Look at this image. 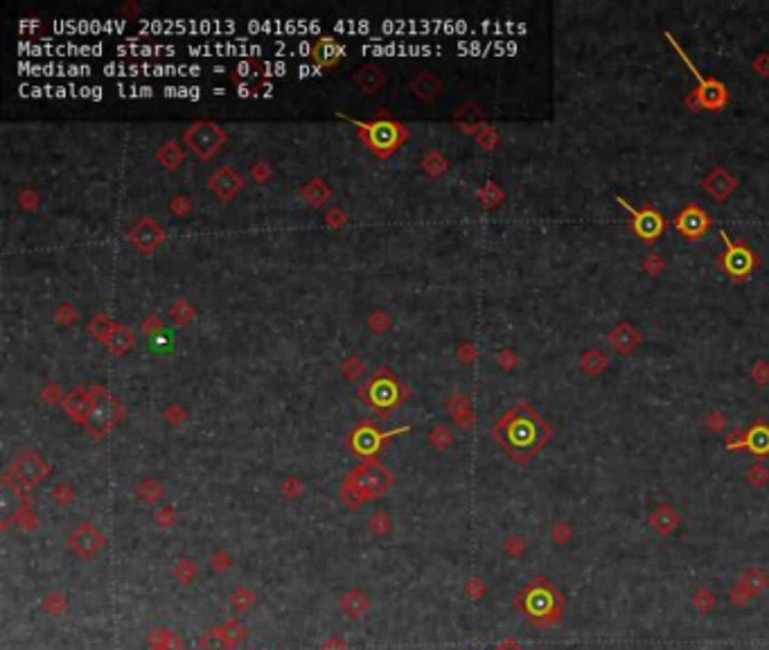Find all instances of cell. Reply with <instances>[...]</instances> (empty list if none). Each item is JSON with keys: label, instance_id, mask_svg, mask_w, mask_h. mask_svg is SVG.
<instances>
[{"label": "cell", "instance_id": "1", "mask_svg": "<svg viewBox=\"0 0 769 650\" xmlns=\"http://www.w3.org/2000/svg\"><path fill=\"white\" fill-rule=\"evenodd\" d=\"M553 436V429L531 404L519 402L501 415L492 427V438L515 463H528L542 452Z\"/></svg>", "mask_w": 769, "mask_h": 650}, {"label": "cell", "instance_id": "2", "mask_svg": "<svg viewBox=\"0 0 769 650\" xmlns=\"http://www.w3.org/2000/svg\"><path fill=\"white\" fill-rule=\"evenodd\" d=\"M515 605L533 626L551 628L558 626L562 619L564 596L551 580H546L544 576H537L515 596Z\"/></svg>", "mask_w": 769, "mask_h": 650}, {"label": "cell", "instance_id": "3", "mask_svg": "<svg viewBox=\"0 0 769 650\" xmlns=\"http://www.w3.org/2000/svg\"><path fill=\"white\" fill-rule=\"evenodd\" d=\"M391 484H393V477L384 466H379V463H364V466H359L346 479L341 497L355 508L359 501L384 495Z\"/></svg>", "mask_w": 769, "mask_h": 650}, {"label": "cell", "instance_id": "4", "mask_svg": "<svg viewBox=\"0 0 769 650\" xmlns=\"http://www.w3.org/2000/svg\"><path fill=\"white\" fill-rule=\"evenodd\" d=\"M665 36H668L670 45H672L674 50H677V54L681 57V61L686 63V68L690 70V75H693L695 79H697V84H699V86H697V93H695L693 100H690L693 104H695V106H702V109H709V111H720L722 106H727V102H729V93H727V88H725V84L718 81L715 77H704L702 72H699L697 68H695V63L690 61L688 54H686V52L681 50V45H679L677 41H674V36H672V34H665Z\"/></svg>", "mask_w": 769, "mask_h": 650}, {"label": "cell", "instance_id": "5", "mask_svg": "<svg viewBox=\"0 0 769 650\" xmlns=\"http://www.w3.org/2000/svg\"><path fill=\"white\" fill-rule=\"evenodd\" d=\"M120 418H122V406L118 404L115 397L102 386L92 388V402L84 418L86 429L95 436V438H102V436H106L113 429Z\"/></svg>", "mask_w": 769, "mask_h": 650}, {"label": "cell", "instance_id": "6", "mask_svg": "<svg viewBox=\"0 0 769 650\" xmlns=\"http://www.w3.org/2000/svg\"><path fill=\"white\" fill-rule=\"evenodd\" d=\"M720 235H722V242H725V253L718 257L720 269L731 278V280H736V283L745 280V278L752 276L756 271V267H758L756 251L749 244L740 242V239L738 242H734L725 230H722Z\"/></svg>", "mask_w": 769, "mask_h": 650}, {"label": "cell", "instance_id": "7", "mask_svg": "<svg viewBox=\"0 0 769 650\" xmlns=\"http://www.w3.org/2000/svg\"><path fill=\"white\" fill-rule=\"evenodd\" d=\"M355 125L361 141L377 156H388L391 152H395L406 138L402 125L391 122V120H370V122H355Z\"/></svg>", "mask_w": 769, "mask_h": 650}, {"label": "cell", "instance_id": "8", "mask_svg": "<svg viewBox=\"0 0 769 650\" xmlns=\"http://www.w3.org/2000/svg\"><path fill=\"white\" fill-rule=\"evenodd\" d=\"M359 393L364 395V400L373 406L375 411L384 413V418H388V413L404 400L400 382H397L391 373H386V370L377 373Z\"/></svg>", "mask_w": 769, "mask_h": 650}, {"label": "cell", "instance_id": "9", "mask_svg": "<svg viewBox=\"0 0 769 650\" xmlns=\"http://www.w3.org/2000/svg\"><path fill=\"white\" fill-rule=\"evenodd\" d=\"M183 143L197 156H201V159H210L226 143V132L219 125L210 122V120H201V122H194L183 134Z\"/></svg>", "mask_w": 769, "mask_h": 650}, {"label": "cell", "instance_id": "10", "mask_svg": "<svg viewBox=\"0 0 769 650\" xmlns=\"http://www.w3.org/2000/svg\"><path fill=\"white\" fill-rule=\"evenodd\" d=\"M616 201H618V206H623L629 212V226H632L634 235L641 239V242L652 244L654 239H659L663 235L665 217L661 215L659 210H654L652 206H645V208L638 210L634 206H629L623 197H616Z\"/></svg>", "mask_w": 769, "mask_h": 650}, {"label": "cell", "instance_id": "11", "mask_svg": "<svg viewBox=\"0 0 769 650\" xmlns=\"http://www.w3.org/2000/svg\"><path fill=\"white\" fill-rule=\"evenodd\" d=\"M7 475L14 479V484L21 486V490H32L36 484H41V479L45 475H48V466L41 461L39 454L27 450L14 459Z\"/></svg>", "mask_w": 769, "mask_h": 650}, {"label": "cell", "instance_id": "12", "mask_svg": "<svg viewBox=\"0 0 769 650\" xmlns=\"http://www.w3.org/2000/svg\"><path fill=\"white\" fill-rule=\"evenodd\" d=\"M711 228V217L697 203H688L677 217H674V230L683 239H702Z\"/></svg>", "mask_w": 769, "mask_h": 650}, {"label": "cell", "instance_id": "13", "mask_svg": "<svg viewBox=\"0 0 769 650\" xmlns=\"http://www.w3.org/2000/svg\"><path fill=\"white\" fill-rule=\"evenodd\" d=\"M400 431H406V427ZM400 431H386L384 434V431H377L373 425H364V427H359V429H355V434L350 436V445L359 457H373V454H377L379 450H382L384 441H388L393 434H400Z\"/></svg>", "mask_w": 769, "mask_h": 650}, {"label": "cell", "instance_id": "14", "mask_svg": "<svg viewBox=\"0 0 769 650\" xmlns=\"http://www.w3.org/2000/svg\"><path fill=\"white\" fill-rule=\"evenodd\" d=\"M129 239H131V244L138 251H143V253H152V251L165 239V233L159 226H156V221L152 217H143L131 230H129Z\"/></svg>", "mask_w": 769, "mask_h": 650}, {"label": "cell", "instance_id": "15", "mask_svg": "<svg viewBox=\"0 0 769 650\" xmlns=\"http://www.w3.org/2000/svg\"><path fill=\"white\" fill-rule=\"evenodd\" d=\"M21 486L18 484H12V477L5 475L3 477V499H0V513H3V526L7 528L9 522H14V519H21V513L25 510L27 501L25 497L21 495V490H18Z\"/></svg>", "mask_w": 769, "mask_h": 650}, {"label": "cell", "instance_id": "16", "mask_svg": "<svg viewBox=\"0 0 769 650\" xmlns=\"http://www.w3.org/2000/svg\"><path fill=\"white\" fill-rule=\"evenodd\" d=\"M343 57H346V45H341L334 36H323L309 50V59L314 61V68L318 70L334 66Z\"/></svg>", "mask_w": 769, "mask_h": 650}, {"label": "cell", "instance_id": "17", "mask_svg": "<svg viewBox=\"0 0 769 650\" xmlns=\"http://www.w3.org/2000/svg\"><path fill=\"white\" fill-rule=\"evenodd\" d=\"M208 185L221 201H230L239 190L244 188V179L233 170V167H219V170L210 176Z\"/></svg>", "mask_w": 769, "mask_h": 650}, {"label": "cell", "instance_id": "18", "mask_svg": "<svg viewBox=\"0 0 769 650\" xmlns=\"http://www.w3.org/2000/svg\"><path fill=\"white\" fill-rule=\"evenodd\" d=\"M68 542H70V549L79 553L81 558H92V555L102 549V544H104V537H102L90 524H81L77 531L70 535Z\"/></svg>", "mask_w": 769, "mask_h": 650}, {"label": "cell", "instance_id": "19", "mask_svg": "<svg viewBox=\"0 0 769 650\" xmlns=\"http://www.w3.org/2000/svg\"><path fill=\"white\" fill-rule=\"evenodd\" d=\"M355 84L361 93L373 95V93H377L386 84V70L382 66H377V63H366L364 68H359L355 72Z\"/></svg>", "mask_w": 769, "mask_h": 650}, {"label": "cell", "instance_id": "20", "mask_svg": "<svg viewBox=\"0 0 769 650\" xmlns=\"http://www.w3.org/2000/svg\"><path fill=\"white\" fill-rule=\"evenodd\" d=\"M411 90H413V95L418 97V100L431 102V100H435V97L440 95L442 81H440L438 75H433L431 70H422L420 75L411 81Z\"/></svg>", "mask_w": 769, "mask_h": 650}, {"label": "cell", "instance_id": "21", "mask_svg": "<svg viewBox=\"0 0 769 650\" xmlns=\"http://www.w3.org/2000/svg\"><path fill=\"white\" fill-rule=\"evenodd\" d=\"M90 402H92V391H86V388H77L75 393L68 395L66 400H63V409H66L70 418H75L77 422L84 425V418L88 413Z\"/></svg>", "mask_w": 769, "mask_h": 650}, {"label": "cell", "instance_id": "22", "mask_svg": "<svg viewBox=\"0 0 769 650\" xmlns=\"http://www.w3.org/2000/svg\"><path fill=\"white\" fill-rule=\"evenodd\" d=\"M745 445L749 447V452L756 454V457H765L769 454V425L758 422L745 436Z\"/></svg>", "mask_w": 769, "mask_h": 650}, {"label": "cell", "instance_id": "23", "mask_svg": "<svg viewBox=\"0 0 769 650\" xmlns=\"http://www.w3.org/2000/svg\"><path fill=\"white\" fill-rule=\"evenodd\" d=\"M704 188H706V192H711L713 197H718V201H725L729 197V192L736 188V181H734V176L718 170L704 181Z\"/></svg>", "mask_w": 769, "mask_h": 650}, {"label": "cell", "instance_id": "24", "mask_svg": "<svg viewBox=\"0 0 769 650\" xmlns=\"http://www.w3.org/2000/svg\"><path fill=\"white\" fill-rule=\"evenodd\" d=\"M104 341H106V348L111 352H115V355H122V352L131 350L133 343H136L133 334L129 330H124V328H120V325H115V323L111 325V330L104 337Z\"/></svg>", "mask_w": 769, "mask_h": 650}, {"label": "cell", "instance_id": "25", "mask_svg": "<svg viewBox=\"0 0 769 650\" xmlns=\"http://www.w3.org/2000/svg\"><path fill=\"white\" fill-rule=\"evenodd\" d=\"M341 608L348 612V617L357 619V617H361L366 612V608H368V596H366L364 592L352 589V592H348L346 596L341 599Z\"/></svg>", "mask_w": 769, "mask_h": 650}, {"label": "cell", "instance_id": "26", "mask_svg": "<svg viewBox=\"0 0 769 650\" xmlns=\"http://www.w3.org/2000/svg\"><path fill=\"white\" fill-rule=\"evenodd\" d=\"M185 159V154L179 145H176L174 141L165 143L159 152H156V161H159L163 167H168V170H174V167H179Z\"/></svg>", "mask_w": 769, "mask_h": 650}, {"label": "cell", "instance_id": "27", "mask_svg": "<svg viewBox=\"0 0 769 650\" xmlns=\"http://www.w3.org/2000/svg\"><path fill=\"white\" fill-rule=\"evenodd\" d=\"M302 197L307 199L311 206H321L323 201H327L330 197V188L321 179H311L307 185L302 188Z\"/></svg>", "mask_w": 769, "mask_h": 650}, {"label": "cell", "instance_id": "28", "mask_svg": "<svg viewBox=\"0 0 769 650\" xmlns=\"http://www.w3.org/2000/svg\"><path fill=\"white\" fill-rule=\"evenodd\" d=\"M199 646H201V650H230V648H233L230 639L224 635V630H221V628L210 630L208 635H203Z\"/></svg>", "mask_w": 769, "mask_h": 650}, {"label": "cell", "instance_id": "29", "mask_svg": "<svg viewBox=\"0 0 769 650\" xmlns=\"http://www.w3.org/2000/svg\"><path fill=\"white\" fill-rule=\"evenodd\" d=\"M152 646L156 650H181L183 642L172 633V630H156L152 635Z\"/></svg>", "mask_w": 769, "mask_h": 650}, {"label": "cell", "instance_id": "30", "mask_svg": "<svg viewBox=\"0 0 769 650\" xmlns=\"http://www.w3.org/2000/svg\"><path fill=\"white\" fill-rule=\"evenodd\" d=\"M634 330L629 328V323H620L618 330L614 332V337H611V341H614V346L618 352H629L634 346H636V337L627 339V334H632Z\"/></svg>", "mask_w": 769, "mask_h": 650}, {"label": "cell", "instance_id": "31", "mask_svg": "<svg viewBox=\"0 0 769 650\" xmlns=\"http://www.w3.org/2000/svg\"><path fill=\"white\" fill-rule=\"evenodd\" d=\"M221 630H224V635L230 639V644H233V646H237V644L246 637V630H244L242 626H239L237 621H228V624H226L224 628H221Z\"/></svg>", "mask_w": 769, "mask_h": 650}, {"label": "cell", "instance_id": "32", "mask_svg": "<svg viewBox=\"0 0 769 650\" xmlns=\"http://www.w3.org/2000/svg\"><path fill=\"white\" fill-rule=\"evenodd\" d=\"M230 601H233V605H235V608H239V610H248V608L253 605L255 596H253V594L248 592V589L239 587V589H235V592H233V599H230Z\"/></svg>", "mask_w": 769, "mask_h": 650}, {"label": "cell", "instance_id": "33", "mask_svg": "<svg viewBox=\"0 0 769 650\" xmlns=\"http://www.w3.org/2000/svg\"><path fill=\"white\" fill-rule=\"evenodd\" d=\"M429 441H431L438 450H444V447H447V445L451 443V434H449L447 427H435V429L431 431V436H429Z\"/></svg>", "mask_w": 769, "mask_h": 650}, {"label": "cell", "instance_id": "34", "mask_svg": "<svg viewBox=\"0 0 769 650\" xmlns=\"http://www.w3.org/2000/svg\"><path fill=\"white\" fill-rule=\"evenodd\" d=\"M370 528H373L377 535H384L391 531V519H388L386 513H375L370 517Z\"/></svg>", "mask_w": 769, "mask_h": 650}, {"label": "cell", "instance_id": "35", "mask_svg": "<svg viewBox=\"0 0 769 650\" xmlns=\"http://www.w3.org/2000/svg\"><path fill=\"white\" fill-rule=\"evenodd\" d=\"M424 167H427L429 172L438 174V172H442V170H444V159H440V154H438V152H433V154H429V156H427V159H424Z\"/></svg>", "mask_w": 769, "mask_h": 650}, {"label": "cell", "instance_id": "36", "mask_svg": "<svg viewBox=\"0 0 769 650\" xmlns=\"http://www.w3.org/2000/svg\"><path fill=\"white\" fill-rule=\"evenodd\" d=\"M172 208L176 212H185V210H188V199H185V197H176L174 203H172Z\"/></svg>", "mask_w": 769, "mask_h": 650}, {"label": "cell", "instance_id": "37", "mask_svg": "<svg viewBox=\"0 0 769 650\" xmlns=\"http://www.w3.org/2000/svg\"><path fill=\"white\" fill-rule=\"evenodd\" d=\"M253 172L259 176V181H264V179H266V174H268V167L264 165V161H259V163L253 167Z\"/></svg>", "mask_w": 769, "mask_h": 650}, {"label": "cell", "instance_id": "38", "mask_svg": "<svg viewBox=\"0 0 769 650\" xmlns=\"http://www.w3.org/2000/svg\"><path fill=\"white\" fill-rule=\"evenodd\" d=\"M494 650H524V648L519 646L517 642H505V644H501V646H496Z\"/></svg>", "mask_w": 769, "mask_h": 650}]
</instances>
